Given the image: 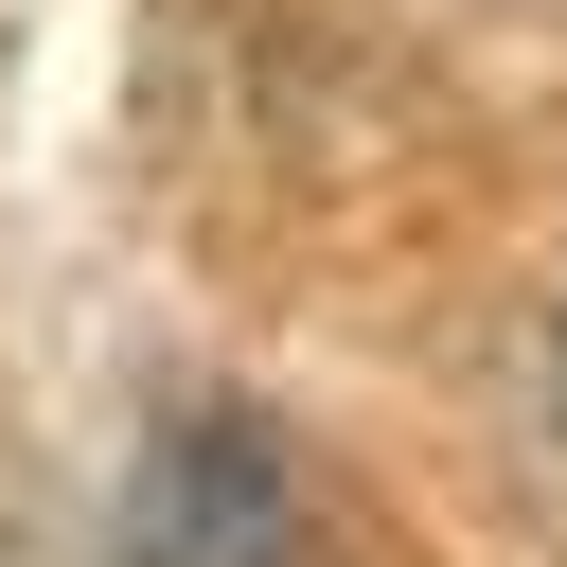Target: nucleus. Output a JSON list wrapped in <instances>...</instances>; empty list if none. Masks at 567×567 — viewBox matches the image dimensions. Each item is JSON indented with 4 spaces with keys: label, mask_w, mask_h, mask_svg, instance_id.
Returning a JSON list of instances; mask_svg holds the SVG:
<instances>
[{
    "label": "nucleus",
    "mask_w": 567,
    "mask_h": 567,
    "mask_svg": "<svg viewBox=\"0 0 567 567\" xmlns=\"http://www.w3.org/2000/svg\"><path fill=\"white\" fill-rule=\"evenodd\" d=\"M106 567H301V461L248 408H177L106 514Z\"/></svg>",
    "instance_id": "1"
},
{
    "label": "nucleus",
    "mask_w": 567,
    "mask_h": 567,
    "mask_svg": "<svg viewBox=\"0 0 567 567\" xmlns=\"http://www.w3.org/2000/svg\"><path fill=\"white\" fill-rule=\"evenodd\" d=\"M549 443H567V301H549Z\"/></svg>",
    "instance_id": "2"
}]
</instances>
